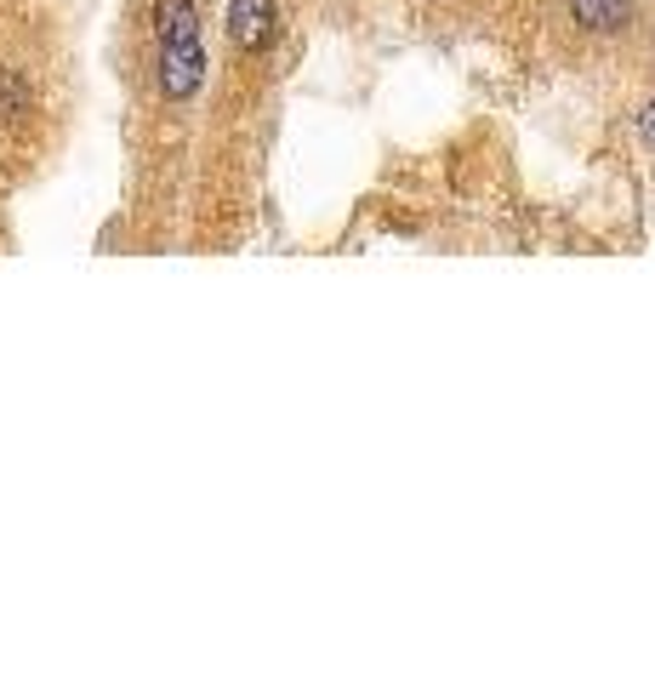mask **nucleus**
Listing matches in <instances>:
<instances>
[{
    "mask_svg": "<svg viewBox=\"0 0 655 684\" xmlns=\"http://www.w3.org/2000/svg\"><path fill=\"white\" fill-rule=\"evenodd\" d=\"M199 80H206V58H199V40H194V46H160V91L172 97V104L194 97V91H199Z\"/></svg>",
    "mask_w": 655,
    "mask_h": 684,
    "instance_id": "obj_1",
    "label": "nucleus"
},
{
    "mask_svg": "<svg viewBox=\"0 0 655 684\" xmlns=\"http://www.w3.org/2000/svg\"><path fill=\"white\" fill-rule=\"evenodd\" d=\"M228 35L239 52H263L274 40V0H234L228 7Z\"/></svg>",
    "mask_w": 655,
    "mask_h": 684,
    "instance_id": "obj_2",
    "label": "nucleus"
},
{
    "mask_svg": "<svg viewBox=\"0 0 655 684\" xmlns=\"http://www.w3.org/2000/svg\"><path fill=\"white\" fill-rule=\"evenodd\" d=\"M570 18L587 35H622L633 23V0H570Z\"/></svg>",
    "mask_w": 655,
    "mask_h": 684,
    "instance_id": "obj_3",
    "label": "nucleus"
},
{
    "mask_svg": "<svg viewBox=\"0 0 655 684\" xmlns=\"http://www.w3.org/2000/svg\"><path fill=\"white\" fill-rule=\"evenodd\" d=\"M155 35H160V46H194L199 40V7L194 0H160L155 7Z\"/></svg>",
    "mask_w": 655,
    "mask_h": 684,
    "instance_id": "obj_4",
    "label": "nucleus"
},
{
    "mask_svg": "<svg viewBox=\"0 0 655 684\" xmlns=\"http://www.w3.org/2000/svg\"><path fill=\"white\" fill-rule=\"evenodd\" d=\"M638 131H644V143H649V149H655V104L638 115Z\"/></svg>",
    "mask_w": 655,
    "mask_h": 684,
    "instance_id": "obj_5",
    "label": "nucleus"
}]
</instances>
